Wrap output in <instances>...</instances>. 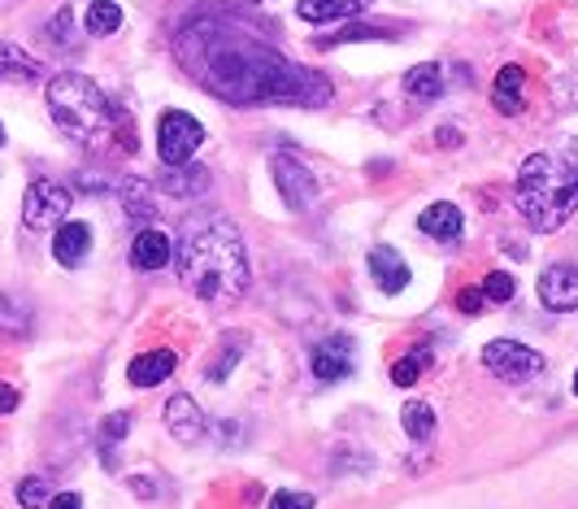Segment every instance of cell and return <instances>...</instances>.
Masks as SVG:
<instances>
[{
  "label": "cell",
  "mask_w": 578,
  "mask_h": 509,
  "mask_svg": "<svg viewBox=\"0 0 578 509\" xmlns=\"http://www.w3.org/2000/svg\"><path fill=\"white\" fill-rule=\"evenodd\" d=\"M179 65L218 100L231 105H326L330 78L288 61L244 17L222 9L192 13L174 35Z\"/></svg>",
  "instance_id": "cell-1"
},
{
  "label": "cell",
  "mask_w": 578,
  "mask_h": 509,
  "mask_svg": "<svg viewBox=\"0 0 578 509\" xmlns=\"http://www.w3.org/2000/svg\"><path fill=\"white\" fill-rule=\"evenodd\" d=\"M174 266H179V283L188 292H196L201 301H236L249 288V253H244V235L231 218L205 214L192 218L179 231V249H174Z\"/></svg>",
  "instance_id": "cell-2"
},
{
  "label": "cell",
  "mask_w": 578,
  "mask_h": 509,
  "mask_svg": "<svg viewBox=\"0 0 578 509\" xmlns=\"http://www.w3.org/2000/svg\"><path fill=\"white\" fill-rule=\"evenodd\" d=\"M514 205L535 231H557L578 214V166L535 153L522 161L514 183Z\"/></svg>",
  "instance_id": "cell-3"
},
{
  "label": "cell",
  "mask_w": 578,
  "mask_h": 509,
  "mask_svg": "<svg viewBox=\"0 0 578 509\" xmlns=\"http://www.w3.org/2000/svg\"><path fill=\"white\" fill-rule=\"evenodd\" d=\"M44 100H48V113H52V122L61 126V135L74 140V144H100V140L113 131L118 109H122V105H113L87 74H74V70L57 74V78L48 83Z\"/></svg>",
  "instance_id": "cell-4"
},
{
  "label": "cell",
  "mask_w": 578,
  "mask_h": 509,
  "mask_svg": "<svg viewBox=\"0 0 578 509\" xmlns=\"http://www.w3.org/2000/svg\"><path fill=\"white\" fill-rule=\"evenodd\" d=\"M201 144H205V126L188 109H166L157 118V153L166 166H188Z\"/></svg>",
  "instance_id": "cell-5"
},
{
  "label": "cell",
  "mask_w": 578,
  "mask_h": 509,
  "mask_svg": "<svg viewBox=\"0 0 578 509\" xmlns=\"http://www.w3.org/2000/svg\"><path fill=\"white\" fill-rule=\"evenodd\" d=\"M70 201L74 196L57 179H35L26 187V196H22V222H26V231H52V227H61V218L70 214Z\"/></svg>",
  "instance_id": "cell-6"
},
{
  "label": "cell",
  "mask_w": 578,
  "mask_h": 509,
  "mask_svg": "<svg viewBox=\"0 0 578 509\" xmlns=\"http://www.w3.org/2000/svg\"><path fill=\"white\" fill-rule=\"evenodd\" d=\"M483 366L496 375V379H509V384H527L544 371V353L518 344V340H492L483 349Z\"/></svg>",
  "instance_id": "cell-7"
},
{
  "label": "cell",
  "mask_w": 578,
  "mask_h": 509,
  "mask_svg": "<svg viewBox=\"0 0 578 509\" xmlns=\"http://www.w3.org/2000/svg\"><path fill=\"white\" fill-rule=\"evenodd\" d=\"M270 170H275V183H279V192H284V201H288L291 209H313L317 205V183H313V174H309V166L300 161V157H291V153H279L275 161H270Z\"/></svg>",
  "instance_id": "cell-8"
},
{
  "label": "cell",
  "mask_w": 578,
  "mask_h": 509,
  "mask_svg": "<svg viewBox=\"0 0 578 509\" xmlns=\"http://www.w3.org/2000/svg\"><path fill=\"white\" fill-rule=\"evenodd\" d=\"M535 292H540V305L553 310V314H570V310H578V266H570V262H553V266L540 275Z\"/></svg>",
  "instance_id": "cell-9"
},
{
  "label": "cell",
  "mask_w": 578,
  "mask_h": 509,
  "mask_svg": "<svg viewBox=\"0 0 578 509\" xmlns=\"http://www.w3.org/2000/svg\"><path fill=\"white\" fill-rule=\"evenodd\" d=\"M418 231H422L426 240L457 244L461 231H466V218H461V209H457L453 201H435V205H426V209L418 214Z\"/></svg>",
  "instance_id": "cell-10"
},
{
  "label": "cell",
  "mask_w": 578,
  "mask_h": 509,
  "mask_svg": "<svg viewBox=\"0 0 578 509\" xmlns=\"http://www.w3.org/2000/svg\"><path fill=\"white\" fill-rule=\"evenodd\" d=\"M313 375L322 384H344L352 375V340L348 336H335L326 344L313 349Z\"/></svg>",
  "instance_id": "cell-11"
},
{
  "label": "cell",
  "mask_w": 578,
  "mask_h": 509,
  "mask_svg": "<svg viewBox=\"0 0 578 509\" xmlns=\"http://www.w3.org/2000/svg\"><path fill=\"white\" fill-rule=\"evenodd\" d=\"M370 279L378 283L383 296H396L409 283V266L392 244H378V249H370Z\"/></svg>",
  "instance_id": "cell-12"
},
{
  "label": "cell",
  "mask_w": 578,
  "mask_h": 509,
  "mask_svg": "<svg viewBox=\"0 0 578 509\" xmlns=\"http://www.w3.org/2000/svg\"><path fill=\"white\" fill-rule=\"evenodd\" d=\"M170 235L161 231V227H144L140 235H135V244H131V266L135 270H161V266H170Z\"/></svg>",
  "instance_id": "cell-13"
},
{
  "label": "cell",
  "mask_w": 578,
  "mask_h": 509,
  "mask_svg": "<svg viewBox=\"0 0 578 509\" xmlns=\"http://www.w3.org/2000/svg\"><path fill=\"white\" fill-rule=\"evenodd\" d=\"M174 366H179V357H174L170 349H153V353H140V357L127 366V379H131L135 388H157L161 379L174 375Z\"/></svg>",
  "instance_id": "cell-14"
},
{
  "label": "cell",
  "mask_w": 578,
  "mask_h": 509,
  "mask_svg": "<svg viewBox=\"0 0 578 509\" xmlns=\"http://www.w3.org/2000/svg\"><path fill=\"white\" fill-rule=\"evenodd\" d=\"M92 249V227L87 222H61L57 235H52V257L61 266H79Z\"/></svg>",
  "instance_id": "cell-15"
},
{
  "label": "cell",
  "mask_w": 578,
  "mask_h": 509,
  "mask_svg": "<svg viewBox=\"0 0 578 509\" xmlns=\"http://www.w3.org/2000/svg\"><path fill=\"white\" fill-rule=\"evenodd\" d=\"M522 87H527V70H522V65H501L496 87H492V105H496L501 113H522V109H527Z\"/></svg>",
  "instance_id": "cell-16"
},
{
  "label": "cell",
  "mask_w": 578,
  "mask_h": 509,
  "mask_svg": "<svg viewBox=\"0 0 578 509\" xmlns=\"http://www.w3.org/2000/svg\"><path fill=\"white\" fill-rule=\"evenodd\" d=\"M374 0H300L296 4V13L304 17V22H317V26H326V22H344V17H357V13H365Z\"/></svg>",
  "instance_id": "cell-17"
},
{
  "label": "cell",
  "mask_w": 578,
  "mask_h": 509,
  "mask_svg": "<svg viewBox=\"0 0 578 509\" xmlns=\"http://www.w3.org/2000/svg\"><path fill=\"white\" fill-rule=\"evenodd\" d=\"M166 427H170V436H174V440L192 445V440H201L205 419H201V410H196L188 397H174V401L166 405Z\"/></svg>",
  "instance_id": "cell-18"
},
{
  "label": "cell",
  "mask_w": 578,
  "mask_h": 509,
  "mask_svg": "<svg viewBox=\"0 0 578 509\" xmlns=\"http://www.w3.org/2000/svg\"><path fill=\"white\" fill-rule=\"evenodd\" d=\"M35 78H44V65L17 44H0V83H35Z\"/></svg>",
  "instance_id": "cell-19"
},
{
  "label": "cell",
  "mask_w": 578,
  "mask_h": 509,
  "mask_svg": "<svg viewBox=\"0 0 578 509\" xmlns=\"http://www.w3.org/2000/svg\"><path fill=\"white\" fill-rule=\"evenodd\" d=\"M405 92L413 100H439L444 96V70H439V61H422V65L405 70Z\"/></svg>",
  "instance_id": "cell-20"
},
{
  "label": "cell",
  "mask_w": 578,
  "mask_h": 509,
  "mask_svg": "<svg viewBox=\"0 0 578 509\" xmlns=\"http://www.w3.org/2000/svg\"><path fill=\"white\" fill-rule=\"evenodd\" d=\"M122 209H127V218H135V222H153V218H157L153 183H148V179H127V183H122Z\"/></svg>",
  "instance_id": "cell-21"
},
{
  "label": "cell",
  "mask_w": 578,
  "mask_h": 509,
  "mask_svg": "<svg viewBox=\"0 0 578 509\" xmlns=\"http://www.w3.org/2000/svg\"><path fill=\"white\" fill-rule=\"evenodd\" d=\"M205 187H209V174L196 170L192 161L188 166H166V174H161V192H170V196H196Z\"/></svg>",
  "instance_id": "cell-22"
},
{
  "label": "cell",
  "mask_w": 578,
  "mask_h": 509,
  "mask_svg": "<svg viewBox=\"0 0 578 509\" xmlns=\"http://www.w3.org/2000/svg\"><path fill=\"white\" fill-rule=\"evenodd\" d=\"M400 423H405V436L418 440V445H426V440L435 436V410H431L426 401H409V405L400 410Z\"/></svg>",
  "instance_id": "cell-23"
},
{
  "label": "cell",
  "mask_w": 578,
  "mask_h": 509,
  "mask_svg": "<svg viewBox=\"0 0 578 509\" xmlns=\"http://www.w3.org/2000/svg\"><path fill=\"white\" fill-rule=\"evenodd\" d=\"M122 26V9L113 0H96L87 13H83V31L87 35H113Z\"/></svg>",
  "instance_id": "cell-24"
},
{
  "label": "cell",
  "mask_w": 578,
  "mask_h": 509,
  "mask_svg": "<svg viewBox=\"0 0 578 509\" xmlns=\"http://www.w3.org/2000/svg\"><path fill=\"white\" fill-rule=\"evenodd\" d=\"M426 362H431L426 349H418L413 357H400V362L392 366V384H396V388H413V384L422 379V366H426Z\"/></svg>",
  "instance_id": "cell-25"
},
{
  "label": "cell",
  "mask_w": 578,
  "mask_h": 509,
  "mask_svg": "<svg viewBox=\"0 0 578 509\" xmlns=\"http://www.w3.org/2000/svg\"><path fill=\"white\" fill-rule=\"evenodd\" d=\"M17 501H22V509H44L48 501H52V488H48V480H44V475H31V480H22V484H17Z\"/></svg>",
  "instance_id": "cell-26"
},
{
  "label": "cell",
  "mask_w": 578,
  "mask_h": 509,
  "mask_svg": "<svg viewBox=\"0 0 578 509\" xmlns=\"http://www.w3.org/2000/svg\"><path fill=\"white\" fill-rule=\"evenodd\" d=\"M26 327H31L26 310H22L17 301L0 296V336H26Z\"/></svg>",
  "instance_id": "cell-27"
},
{
  "label": "cell",
  "mask_w": 578,
  "mask_h": 509,
  "mask_svg": "<svg viewBox=\"0 0 578 509\" xmlns=\"http://www.w3.org/2000/svg\"><path fill=\"white\" fill-rule=\"evenodd\" d=\"M514 292H518V283H514V275H505V270L487 275V283H483V296H487V301H496V305L514 301Z\"/></svg>",
  "instance_id": "cell-28"
},
{
  "label": "cell",
  "mask_w": 578,
  "mask_h": 509,
  "mask_svg": "<svg viewBox=\"0 0 578 509\" xmlns=\"http://www.w3.org/2000/svg\"><path fill=\"white\" fill-rule=\"evenodd\" d=\"M127 432H131V414H109V419L100 423V449H105V458H109V449H113Z\"/></svg>",
  "instance_id": "cell-29"
},
{
  "label": "cell",
  "mask_w": 578,
  "mask_h": 509,
  "mask_svg": "<svg viewBox=\"0 0 578 509\" xmlns=\"http://www.w3.org/2000/svg\"><path fill=\"white\" fill-rule=\"evenodd\" d=\"M457 310H461V314H483V310H487L483 288H461V292H457Z\"/></svg>",
  "instance_id": "cell-30"
},
{
  "label": "cell",
  "mask_w": 578,
  "mask_h": 509,
  "mask_svg": "<svg viewBox=\"0 0 578 509\" xmlns=\"http://www.w3.org/2000/svg\"><path fill=\"white\" fill-rule=\"evenodd\" d=\"M48 39H57V44H74V35H70V9H57V17L48 22Z\"/></svg>",
  "instance_id": "cell-31"
},
{
  "label": "cell",
  "mask_w": 578,
  "mask_h": 509,
  "mask_svg": "<svg viewBox=\"0 0 578 509\" xmlns=\"http://www.w3.org/2000/svg\"><path fill=\"white\" fill-rule=\"evenodd\" d=\"M266 509H313V497L309 493H275Z\"/></svg>",
  "instance_id": "cell-32"
},
{
  "label": "cell",
  "mask_w": 578,
  "mask_h": 509,
  "mask_svg": "<svg viewBox=\"0 0 578 509\" xmlns=\"http://www.w3.org/2000/svg\"><path fill=\"white\" fill-rule=\"evenodd\" d=\"M48 509H83V501H79V493H61L48 501Z\"/></svg>",
  "instance_id": "cell-33"
},
{
  "label": "cell",
  "mask_w": 578,
  "mask_h": 509,
  "mask_svg": "<svg viewBox=\"0 0 578 509\" xmlns=\"http://www.w3.org/2000/svg\"><path fill=\"white\" fill-rule=\"evenodd\" d=\"M17 410V392L13 388H0V414H13Z\"/></svg>",
  "instance_id": "cell-34"
},
{
  "label": "cell",
  "mask_w": 578,
  "mask_h": 509,
  "mask_svg": "<svg viewBox=\"0 0 578 509\" xmlns=\"http://www.w3.org/2000/svg\"><path fill=\"white\" fill-rule=\"evenodd\" d=\"M0 144H4V126H0Z\"/></svg>",
  "instance_id": "cell-35"
},
{
  "label": "cell",
  "mask_w": 578,
  "mask_h": 509,
  "mask_svg": "<svg viewBox=\"0 0 578 509\" xmlns=\"http://www.w3.org/2000/svg\"><path fill=\"white\" fill-rule=\"evenodd\" d=\"M575 392H578V371H575Z\"/></svg>",
  "instance_id": "cell-36"
}]
</instances>
